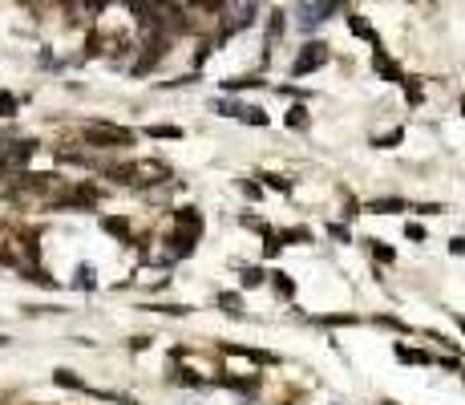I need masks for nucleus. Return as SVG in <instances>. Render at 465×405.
I'll return each instance as SVG.
<instances>
[{"label": "nucleus", "mask_w": 465, "mask_h": 405, "mask_svg": "<svg viewBox=\"0 0 465 405\" xmlns=\"http://www.w3.org/2000/svg\"><path fill=\"white\" fill-rule=\"evenodd\" d=\"M324 61H328V45H320V41H312V45H304V53H300V61L291 65V73H295V77H304V73H312V69H320Z\"/></svg>", "instance_id": "2"}, {"label": "nucleus", "mask_w": 465, "mask_h": 405, "mask_svg": "<svg viewBox=\"0 0 465 405\" xmlns=\"http://www.w3.org/2000/svg\"><path fill=\"white\" fill-rule=\"evenodd\" d=\"M457 324H461V332H465V320H457Z\"/></svg>", "instance_id": "20"}, {"label": "nucleus", "mask_w": 465, "mask_h": 405, "mask_svg": "<svg viewBox=\"0 0 465 405\" xmlns=\"http://www.w3.org/2000/svg\"><path fill=\"white\" fill-rule=\"evenodd\" d=\"M275 288L284 292V296H291V292H295V288H291V280H288V275H284V272L275 275Z\"/></svg>", "instance_id": "17"}, {"label": "nucleus", "mask_w": 465, "mask_h": 405, "mask_svg": "<svg viewBox=\"0 0 465 405\" xmlns=\"http://www.w3.org/2000/svg\"><path fill=\"white\" fill-rule=\"evenodd\" d=\"M288 122H291V126H304V122H307V110H304V106H295V110L288 113Z\"/></svg>", "instance_id": "16"}, {"label": "nucleus", "mask_w": 465, "mask_h": 405, "mask_svg": "<svg viewBox=\"0 0 465 405\" xmlns=\"http://www.w3.org/2000/svg\"><path fill=\"white\" fill-rule=\"evenodd\" d=\"M259 280H263V272H259V268H247V272H243V288H255Z\"/></svg>", "instance_id": "15"}, {"label": "nucleus", "mask_w": 465, "mask_h": 405, "mask_svg": "<svg viewBox=\"0 0 465 405\" xmlns=\"http://www.w3.org/2000/svg\"><path fill=\"white\" fill-rule=\"evenodd\" d=\"M372 65H376V69H381V73H385L388 81H401V85H405V73H401V69H397L393 61H388V57L381 53V49H376V57H372Z\"/></svg>", "instance_id": "5"}, {"label": "nucleus", "mask_w": 465, "mask_h": 405, "mask_svg": "<svg viewBox=\"0 0 465 405\" xmlns=\"http://www.w3.org/2000/svg\"><path fill=\"white\" fill-rule=\"evenodd\" d=\"M239 118L255 122V126H267V113H263V110H239Z\"/></svg>", "instance_id": "14"}, {"label": "nucleus", "mask_w": 465, "mask_h": 405, "mask_svg": "<svg viewBox=\"0 0 465 405\" xmlns=\"http://www.w3.org/2000/svg\"><path fill=\"white\" fill-rule=\"evenodd\" d=\"M85 142H89V146H129V142H134V134L122 130V126L94 122V126H85Z\"/></svg>", "instance_id": "1"}, {"label": "nucleus", "mask_w": 465, "mask_h": 405, "mask_svg": "<svg viewBox=\"0 0 465 405\" xmlns=\"http://www.w3.org/2000/svg\"><path fill=\"white\" fill-rule=\"evenodd\" d=\"M32 150H37L32 142H13V146H4V150H0V170H16V166H25V162L32 158Z\"/></svg>", "instance_id": "4"}, {"label": "nucleus", "mask_w": 465, "mask_h": 405, "mask_svg": "<svg viewBox=\"0 0 465 405\" xmlns=\"http://www.w3.org/2000/svg\"><path fill=\"white\" fill-rule=\"evenodd\" d=\"M369 211H385V215H393V211H405V203H397V199H376V203H369Z\"/></svg>", "instance_id": "10"}, {"label": "nucleus", "mask_w": 465, "mask_h": 405, "mask_svg": "<svg viewBox=\"0 0 465 405\" xmlns=\"http://www.w3.org/2000/svg\"><path fill=\"white\" fill-rule=\"evenodd\" d=\"M94 284H97V280H94V268H89V263H85V268H77V288L89 292Z\"/></svg>", "instance_id": "12"}, {"label": "nucleus", "mask_w": 465, "mask_h": 405, "mask_svg": "<svg viewBox=\"0 0 465 405\" xmlns=\"http://www.w3.org/2000/svg\"><path fill=\"white\" fill-rule=\"evenodd\" d=\"M150 134H154V138H182L178 126H150Z\"/></svg>", "instance_id": "13"}, {"label": "nucleus", "mask_w": 465, "mask_h": 405, "mask_svg": "<svg viewBox=\"0 0 465 405\" xmlns=\"http://www.w3.org/2000/svg\"><path fill=\"white\" fill-rule=\"evenodd\" d=\"M0 344H4V337H0Z\"/></svg>", "instance_id": "22"}, {"label": "nucleus", "mask_w": 465, "mask_h": 405, "mask_svg": "<svg viewBox=\"0 0 465 405\" xmlns=\"http://www.w3.org/2000/svg\"><path fill=\"white\" fill-rule=\"evenodd\" d=\"M393 142H401V130H393V134H385V138H376V146H393Z\"/></svg>", "instance_id": "18"}, {"label": "nucleus", "mask_w": 465, "mask_h": 405, "mask_svg": "<svg viewBox=\"0 0 465 405\" xmlns=\"http://www.w3.org/2000/svg\"><path fill=\"white\" fill-rule=\"evenodd\" d=\"M263 251H267V256H275V251H279V239H275V235H267V243H263Z\"/></svg>", "instance_id": "19"}, {"label": "nucleus", "mask_w": 465, "mask_h": 405, "mask_svg": "<svg viewBox=\"0 0 465 405\" xmlns=\"http://www.w3.org/2000/svg\"><path fill=\"white\" fill-rule=\"evenodd\" d=\"M336 4H340V0H307L304 8H300V13H304V29H316V25H324L328 16L336 13Z\"/></svg>", "instance_id": "3"}, {"label": "nucleus", "mask_w": 465, "mask_h": 405, "mask_svg": "<svg viewBox=\"0 0 465 405\" xmlns=\"http://www.w3.org/2000/svg\"><path fill=\"white\" fill-rule=\"evenodd\" d=\"M53 381H57V385H65V389H85V385H81V377H73L69 369H57V377H53Z\"/></svg>", "instance_id": "9"}, {"label": "nucleus", "mask_w": 465, "mask_h": 405, "mask_svg": "<svg viewBox=\"0 0 465 405\" xmlns=\"http://www.w3.org/2000/svg\"><path fill=\"white\" fill-rule=\"evenodd\" d=\"M101 227H106L110 235H129V223H126V219H113V215H110V219H101Z\"/></svg>", "instance_id": "8"}, {"label": "nucleus", "mask_w": 465, "mask_h": 405, "mask_svg": "<svg viewBox=\"0 0 465 405\" xmlns=\"http://www.w3.org/2000/svg\"><path fill=\"white\" fill-rule=\"evenodd\" d=\"M348 29H352L356 37H364V41H372V49H381V41H376V32L369 29V20H364V16H348Z\"/></svg>", "instance_id": "6"}, {"label": "nucleus", "mask_w": 465, "mask_h": 405, "mask_svg": "<svg viewBox=\"0 0 465 405\" xmlns=\"http://www.w3.org/2000/svg\"><path fill=\"white\" fill-rule=\"evenodd\" d=\"M461 113H465V101H461Z\"/></svg>", "instance_id": "21"}, {"label": "nucleus", "mask_w": 465, "mask_h": 405, "mask_svg": "<svg viewBox=\"0 0 465 405\" xmlns=\"http://www.w3.org/2000/svg\"><path fill=\"white\" fill-rule=\"evenodd\" d=\"M16 113V97L8 89H0V118H13Z\"/></svg>", "instance_id": "11"}, {"label": "nucleus", "mask_w": 465, "mask_h": 405, "mask_svg": "<svg viewBox=\"0 0 465 405\" xmlns=\"http://www.w3.org/2000/svg\"><path fill=\"white\" fill-rule=\"evenodd\" d=\"M178 227H186L191 235H198V215H194L191 207H186V211H178Z\"/></svg>", "instance_id": "7"}]
</instances>
